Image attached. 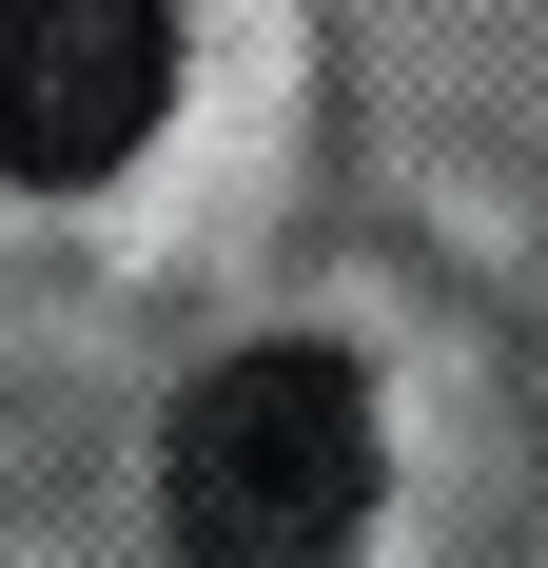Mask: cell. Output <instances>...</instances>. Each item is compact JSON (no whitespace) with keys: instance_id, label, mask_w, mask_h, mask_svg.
Segmentation results:
<instances>
[{"instance_id":"cell-1","label":"cell","mask_w":548,"mask_h":568,"mask_svg":"<svg viewBox=\"0 0 548 568\" xmlns=\"http://www.w3.org/2000/svg\"><path fill=\"white\" fill-rule=\"evenodd\" d=\"M176 568H353L392 490V432H373V373L333 334H274V353H216L196 393H176Z\"/></svg>"},{"instance_id":"cell-2","label":"cell","mask_w":548,"mask_h":568,"mask_svg":"<svg viewBox=\"0 0 548 568\" xmlns=\"http://www.w3.org/2000/svg\"><path fill=\"white\" fill-rule=\"evenodd\" d=\"M158 99H176L158 0H0V176L79 196V176H118L158 138Z\"/></svg>"}]
</instances>
